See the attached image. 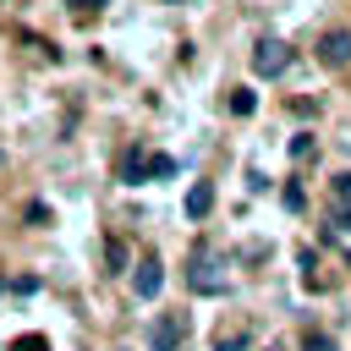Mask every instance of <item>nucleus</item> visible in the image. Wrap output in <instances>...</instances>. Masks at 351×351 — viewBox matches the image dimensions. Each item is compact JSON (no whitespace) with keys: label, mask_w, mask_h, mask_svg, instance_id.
Returning <instances> with one entry per match:
<instances>
[{"label":"nucleus","mask_w":351,"mask_h":351,"mask_svg":"<svg viewBox=\"0 0 351 351\" xmlns=\"http://www.w3.org/2000/svg\"><path fill=\"white\" fill-rule=\"evenodd\" d=\"M247 340H252L247 329H230V335L219 329V335H214V351H247Z\"/></svg>","instance_id":"obj_10"},{"label":"nucleus","mask_w":351,"mask_h":351,"mask_svg":"<svg viewBox=\"0 0 351 351\" xmlns=\"http://www.w3.org/2000/svg\"><path fill=\"white\" fill-rule=\"evenodd\" d=\"M318 60H324V66H346V60H351V33H346V27H329V33L318 38Z\"/></svg>","instance_id":"obj_6"},{"label":"nucleus","mask_w":351,"mask_h":351,"mask_svg":"<svg viewBox=\"0 0 351 351\" xmlns=\"http://www.w3.org/2000/svg\"><path fill=\"white\" fill-rule=\"evenodd\" d=\"M181 340H186V318L181 313H159L154 329H148V351H181Z\"/></svg>","instance_id":"obj_4"},{"label":"nucleus","mask_w":351,"mask_h":351,"mask_svg":"<svg viewBox=\"0 0 351 351\" xmlns=\"http://www.w3.org/2000/svg\"><path fill=\"white\" fill-rule=\"evenodd\" d=\"M186 285H192L197 296H225V252L203 241V247L186 258Z\"/></svg>","instance_id":"obj_1"},{"label":"nucleus","mask_w":351,"mask_h":351,"mask_svg":"<svg viewBox=\"0 0 351 351\" xmlns=\"http://www.w3.org/2000/svg\"><path fill=\"white\" fill-rule=\"evenodd\" d=\"M71 5H77V11H82V5H88V0H71Z\"/></svg>","instance_id":"obj_17"},{"label":"nucleus","mask_w":351,"mask_h":351,"mask_svg":"<svg viewBox=\"0 0 351 351\" xmlns=\"http://www.w3.org/2000/svg\"><path fill=\"white\" fill-rule=\"evenodd\" d=\"M176 159L170 154H126V181H170Z\"/></svg>","instance_id":"obj_3"},{"label":"nucleus","mask_w":351,"mask_h":351,"mask_svg":"<svg viewBox=\"0 0 351 351\" xmlns=\"http://www.w3.org/2000/svg\"><path fill=\"white\" fill-rule=\"evenodd\" d=\"M302 351H335V335H324V329H307V335H302Z\"/></svg>","instance_id":"obj_13"},{"label":"nucleus","mask_w":351,"mask_h":351,"mask_svg":"<svg viewBox=\"0 0 351 351\" xmlns=\"http://www.w3.org/2000/svg\"><path fill=\"white\" fill-rule=\"evenodd\" d=\"M258 110V93L252 88H230V115H252Z\"/></svg>","instance_id":"obj_9"},{"label":"nucleus","mask_w":351,"mask_h":351,"mask_svg":"<svg viewBox=\"0 0 351 351\" xmlns=\"http://www.w3.org/2000/svg\"><path fill=\"white\" fill-rule=\"evenodd\" d=\"M214 214V186L208 181H192L186 186V219H208Z\"/></svg>","instance_id":"obj_7"},{"label":"nucleus","mask_w":351,"mask_h":351,"mask_svg":"<svg viewBox=\"0 0 351 351\" xmlns=\"http://www.w3.org/2000/svg\"><path fill=\"white\" fill-rule=\"evenodd\" d=\"M291 60H296V55H291L285 38H258V49H252V77H269V82H274V77L291 71Z\"/></svg>","instance_id":"obj_2"},{"label":"nucleus","mask_w":351,"mask_h":351,"mask_svg":"<svg viewBox=\"0 0 351 351\" xmlns=\"http://www.w3.org/2000/svg\"><path fill=\"white\" fill-rule=\"evenodd\" d=\"M280 203H285L291 214H302V208H307V192H302L296 181H285V192H280Z\"/></svg>","instance_id":"obj_12"},{"label":"nucleus","mask_w":351,"mask_h":351,"mask_svg":"<svg viewBox=\"0 0 351 351\" xmlns=\"http://www.w3.org/2000/svg\"><path fill=\"white\" fill-rule=\"evenodd\" d=\"M0 165H5V148H0Z\"/></svg>","instance_id":"obj_18"},{"label":"nucleus","mask_w":351,"mask_h":351,"mask_svg":"<svg viewBox=\"0 0 351 351\" xmlns=\"http://www.w3.org/2000/svg\"><path fill=\"white\" fill-rule=\"evenodd\" d=\"M329 208H351V170L329 176Z\"/></svg>","instance_id":"obj_8"},{"label":"nucleus","mask_w":351,"mask_h":351,"mask_svg":"<svg viewBox=\"0 0 351 351\" xmlns=\"http://www.w3.org/2000/svg\"><path fill=\"white\" fill-rule=\"evenodd\" d=\"M132 291H137V302H154V296L165 291V269H159L154 258H143L137 274H132Z\"/></svg>","instance_id":"obj_5"},{"label":"nucleus","mask_w":351,"mask_h":351,"mask_svg":"<svg viewBox=\"0 0 351 351\" xmlns=\"http://www.w3.org/2000/svg\"><path fill=\"white\" fill-rule=\"evenodd\" d=\"M5 351H49V335H33V329H27V335H16Z\"/></svg>","instance_id":"obj_11"},{"label":"nucleus","mask_w":351,"mask_h":351,"mask_svg":"<svg viewBox=\"0 0 351 351\" xmlns=\"http://www.w3.org/2000/svg\"><path fill=\"white\" fill-rule=\"evenodd\" d=\"M104 263H110V274H115V269H126V247H121L115 236L104 241Z\"/></svg>","instance_id":"obj_15"},{"label":"nucleus","mask_w":351,"mask_h":351,"mask_svg":"<svg viewBox=\"0 0 351 351\" xmlns=\"http://www.w3.org/2000/svg\"><path fill=\"white\" fill-rule=\"evenodd\" d=\"M329 219H335V230H346V236H351V208H329Z\"/></svg>","instance_id":"obj_16"},{"label":"nucleus","mask_w":351,"mask_h":351,"mask_svg":"<svg viewBox=\"0 0 351 351\" xmlns=\"http://www.w3.org/2000/svg\"><path fill=\"white\" fill-rule=\"evenodd\" d=\"M313 148H318V143H313V132H296V137H291V159H296V165H302Z\"/></svg>","instance_id":"obj_14"}]
</instances>
